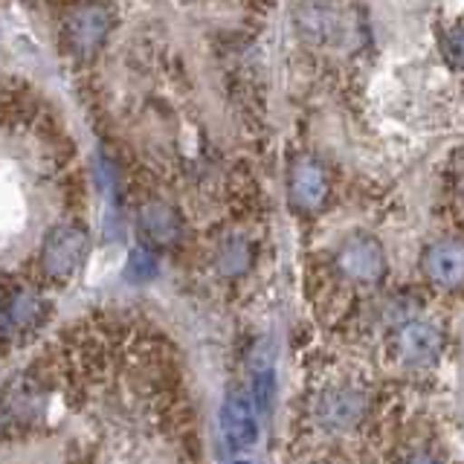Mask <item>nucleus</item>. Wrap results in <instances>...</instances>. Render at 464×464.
<instances>
[{
  "instance_id": "nucleus-1",
  "label": "nucleus",
  "mask_w": 464,
  "mask_h": 464,
  "mask_svg": "<svg viewBox=\"0 0 464 464\" xmlns=\"http://www.w3.org/2000/svg\"><path fill=\"white\" fill-rule=\"evenodd\" d=\"M87 246H91V238L82 224H55L41 244V270L53 282H67L82 267Z\"/></svg>"
},
{
  "instance_id": "nucleus-2",
  "label": "nucleus",
  "mask_w": 464,
  "mask_h": 464,
  "mask_svg": "<svg viewBox=\"0 0 464 464\" xmlns=\"http://www.w3.org/2000/svg\"><path fill=\"white\" fill-rule=\"evenodd\" d=\"M111 33V14L105 6L99 4H82L72 12H67V18L62 24V41L64 50L72 58H91L102 41Z\"/></svg>"
},
{
  "instance_id": "nucleus-3",
  "label": "nucleus",
  "mask_w": 464,
  "mask_h": 464,
  "mask_svg": "<svg viewBox=\"0 0 464 464\" xmlns=\"http://www.w3.org/2000/svg\"><path fill=\"white\" fill-rule=\"evenodd\" d=\"M337 267L352 282L374 285L383 279L386 273V256L372 236H352L337 250Z\"/></svg>"
},
{
  "instance_id": "nucleus-4",
  "label": "nucleus",
  "mask_w": 464,
  "mask_h": 464,
  "mask_svg": "<svg viewBox=\"0 0 464 464\" xmlns=\"http://www.w3.org/2000/svg\"><path fill=\"white\" fill-rule=\"evenodd\" d=\"M287 198L299 212H314L323 207L328 198V174L323 163H316L314 157H299L290 166Z\"/></svg>"
},
{
  "instance_id": "nucleus-5",
  "label": "nucleus",
  "mask_w": 464,
  "mask_h": 464,
  "mask_svg": "<svg viewBox=\"0 0 464 464\" xmlns=\"http://www.w3.org/2000/svg\"><path fill=\"white\" fill-rule=\"evenodd\" d=\"M424 276L444 290H459L464 287V241L459 238H444L435 241L424 250L420 258Z\"/></svg>"
},
{
  "instance_id": "nucleus-6",
  "label": "nucleus",
  "mask_w": 464,
  "mask_h": 464,
  "mask_svg": "<svg viewBox=\"0 0 464 464\" xmlns=\"http://www.w3.org/2000/svg\"><path fill=\"white\" fill-rule=\"evenodd\" d=\"M137 227L140 236L149 246H157V250H166V246H174L183 236V218L180 212L171 207V203L163 200H149L137 215Z\"/></svg>"
},
{
  "instance_id": "nucleus-7",
  "label": "nucleus",
  "mask_w": 464,
  "mask_h": 464,
  "mask_svg": "<svg viewBox=\"0 0 464 464\" xmlns=\"http://www.w3.org/2000/svg\"><path fill=\"white\" fill-rule=\"evenodd\" d=\"M395 348L406 366L420 369V366H432V362L439 360L444 348V337H441V331L430 323H406L395 334Z\"/></svg>"
},
{
  "instance_id": "nucleus-8",
  "label": "nucleus",
  "mask_w": 464,
  "mask_h": 464,
  "mask_svg": "<svg viewBox=\"0 0 464 464\" xmlns=\"http://www.w3.org/2000/svg\"><path fill=\"white\" fill-rule=\"evenodd\" d=\"M221 432L232 450H246L258 439V420L253 403L241 395H229L221 406Z\"/></svg>"
},
{
  "instance_id": "nucleus-9",
  "label": "nucleus",
  "mask_w": 464,
  "mask_h": 464,
  "mask_svg": "<svg viewBox=\"0 0 464 464\" xmlns=\"http://www.w3.org/2000/svg\"><path fill=\"white\" fill-rule=\"evenodd\" d=\"M44 316V302L29 294V290H14L6 302V314H4V328L6 334H14V331H26L41 323Z\"/></svg>"
},
{
  "instance_id": "nucleus-10",
  "label": "nucleus",
  "mask_w": 464,
  "mask_h": 464,
  "mask_svg": "<svg viewBox=\"0 0 464 464\" xmlns=\"http://www.w3.org/2000/svg\"><path fill=\"white\" fill-rule=\"evenodd\" d=\"M250 261H253V250L244 238H227L221 244V250H218V270H221L224 276L244 273L246 267H250Z\"/></svg>"
},
{
  "instance_id": "nucleus-11",
  "label": "nucleus",
  "mask_w": 464,
  "mask_h": 464,
  "mask_svg": "<svg viewBox=\"0 0 464 464\" xmlns=\"http://www.w3.org/2000/svg\"><path fill=\"white\" fill-rule=\"evenodd\" d=\"M157 267H160V261H157L154 246L137 244L134 250L128 253L125 276H128L130 282H149V279H154V276H157Z\"/></svg>"
},
{
  "instance_id": "nucleus-12",
  "label": "nucleus",
  "mask_w": 464,
  "mask_h": 464,
  "mask_svg": "<svg viewBox=\"0 0 464 464\" xmlns=\"http://www.w3.org/2000/svg\"><path fill=\"white\" fill-rule=\"evenodd\" d=\"M444 58L456 70H464V26L444 35Z\"/></svg>"
},
{
  "instance_id": "nucleus-13",
  "label": "nucleus",
  "mask_w": 464,
  "mask_h": 464,
  "mask_svg": "<svg viewBox=\"0 0 464 464\" xmlns=\"http://www.w3.org/2000/svg\"><path fill=\"white\" fill-rule=\"evenodd\" d=\"M403 464H441L435 456H430V453H418V456H410Z\"/></svg>"
},
{
  "instance_id": "nucleus-14",
  "label": "nucleus",
  "mask_w": 464,
  "mask_h": 464,
  "mask_svg": "<svg viewBox=\"0 0 464 464\" xmlns=\"http://www.w3.org/2000/svg\"><path fill=\"white\" fill-rule=\"evenodd\" d=\"M232 464H253V461H232Z\"/></svg>"
}]
</instances>
